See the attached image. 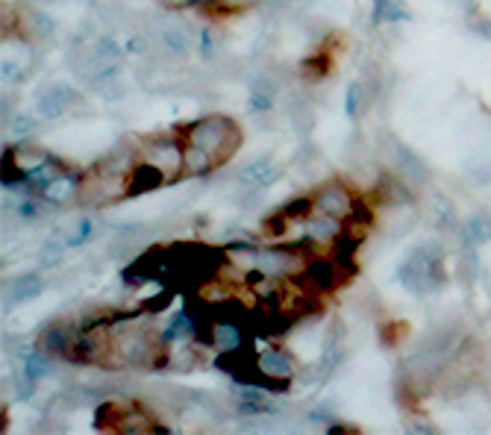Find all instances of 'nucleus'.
I'll list each match as a JSON object with an SVG mask.
<instances>
[{"label":"nucleus","mask_w":491,"mask_h":435,"mask_svg":"<svg viewBox=\"0 0 491 435\" xmlns=\"http://www.w3.org/2000/svg\"><path fill=\"white\" fill-rule=\"evenodd\" d=\"M276 180H280V171H276L271 159H254V163L242 168V183L250 189H268Z\"/></svg>","instance_id":"obj_12"},{"label":"nucleus","mask_w":491,"mask_h":435,"mask_svg":"<svg viewBox=\"0 0 491 435\" xmlns=\"http://www.w3.org/2000/svg\"><path fill=\"white\" fill-rule=\"evenodd\" d=\"M138 159L159 168L171 183V180H177L185 168V142L171 139V135H154V139H145L142 156Z\"/></svg>","instance_id":"obj_4"},{"label":"nucleus","mask_w":491,"mask_h":435,"mask_svg":"<svg viewBox=\"0 0 491 435\" xmlns=\"http://www.w3.org/2000/svg\"><path fill=\"white\" fill-rule=\"evenodd\" d=\"M397 277H400V282L406 285L409 292H415V294H426V292L438 289V285H445L447 273H445L442 251H438L436 244L415 247V251L406 256V262L400 265Z\"/></svg>","instance_id":"obj_2"},{"label":"nucleus","mask_w":491,"mask_h":435,"mask_svg":"<svg viewBox=\"0 0 491 435\" xmlns=\"http://www.w3.org/2000/svg\"><path fill=\"white\" fill-rule=\"evenodd\" d=\"M80 183H83V173H71V171H65V173H59V177L50 180V183L45 185V189H42V194H45V201H50V203L68 206V203L77 201Z\"/></svg>","instance_id":"obj_9"},{"label":"nucleus","mask_w":491,"mask_h":435,"mask_svg":"<svg viewBox=\"0 0 491 435\" xmlns=\"http://www.w3.org/2000/svg\"><path fill=\"white\" fill-rule=\"evenodd\" d=\"M47 353H42V351H33V353H27L21 359V374L27 377L33 385L35 382H42L45 377H47Z\"/></svg>","instance_id":"obj_23"},{"label":"nucleus","mask_w":491,"mask_h":435,"mask_svg":"<svg viewBox=\"0 0 491 435\" xmlns=\"http://www.w3.org/2000/svg\"><path fill=\"white\" fill-rule=\"evenodd\" d=\"M9 127H12V135H27V133L35 130V118H30V115H15Z\"/></svg>","instance_id":"obj_32"},{"label":"nucleus","mask_w":491,"mask_h":435,"mask_svg":"<svg viewBox=\"0 0 491 435\" xmlns=\"http://www.w3.org/2000/svg\"><path fill=\"white\" fill-rule=\"evenodd\" d=\"M468 21H471V27L476 35H486V39L491 42V21L483 18V15H476V12H468Z\"/></svg>","instance_id":"obj_33"},{"label":"nucleus","mask_w":491,"mask_h":435,"mask_svg":"<svg viewBox=\"0 0 491 435\" xmlns=\"http://www.w3.org/2000/svg\"><path fill=\"white\" fill-rule=\"evenodd\" d=\"M65 247H68V235L50 232V239L39 247V262H42L45 268L59 265V259H62V253H65Z\"/></svg>","instance_id":"obj_22"},{"label":"nucleus","mask_w":491,"mask_h":435,"mask_svg":"<svg viewBox=\"0 0 491 435\" xmlns=\"http://www.w3.org/2000/svg\"><path fill=\"white\" fill-rule=\"evenodd\" d=\"M306 223H309V235H312V239L318 242V244H330V242L338 239V232H342V221L324 215V213H321V218L312 215Z\"/></svg>","instance_id":"obj_18"},{"label":"nucleus","mask_w":491,"mask_h":435,"mask_svg":"<svg viewBox=\"0 0 491 435\" xmlns=\"http://www.w3.org/2000/svg\"><path fill=\"white\" fill-rule=\"evenodd\" d=\"M183 142L195 144V147H204V151H209L212 156H215L218 165H224L226 159L238 151V144H242V130H238L230 118L206 115L195 124H188V127L183 130Z\"/></svg>","instance_id":"obj_1"},{"label":"nucleus","mask_w":491,"mask_h":435,"mask_svg":"<svg viewBox=\"0 0 491 435\" xmlns=\"http://www.w3.org/2000/svg\"><path fill=\"white\" fill-rule=\"evenodd\" d=\"M304 280L309 282V289L326 294L345 280V273H342V268H338L336 259H318V256H315V259H309L306 268H304Z\"/></svg>","instance_id":"obj_6"},{"label":"nucleus","mask_w":491,"mask_h":435,"mask_svg":"<svg viewBox=\"0 0 491 435\" xmlns=\"http://www.w3.org/2000/svg\"><path fill=\"white\" fill-rule=\"evenodd\" d=\"M315 206H318V213H324V215L347 221L350 213H354V206H356V194L350 192L345 183L330 180V183L321 185L318 194H315Z\"/></svg>","instance_id":"obj_5"},{"label":"nucleus","mask_w":491,"mask_h":435,"mask_svg":"<svg viewBox=\"0 0 491 435\" xmlns=\"http://www.w3.org/2000/svg\"><path fill=\"white\" fill-rule=\"evenodd\" d=\"M209 335H212V344H215L221 353L224 351H235V347H242V341H245V332H242V327L235 324V321H215L212 330H209Z\"/></svg>","instance_id":"obj_14"},{"label":"nucleus","mask_w":491,"mask_h":435,"mask_svg":"<svg viewBox=\"0 0 491 435\" xmlns=\"http://www.w3.org/2000/svg\"><path fill=\"white\" fill-rule=\"evenodd\" d=\"M159 42L168 54H185L188 51V35L180 27H165L159 30Z\"/></svg>","instance_id":"obj_27"},{"label":"nucleus","mask_w":491,"mask_h":435,"mask_svg":"<svg viewBox=\"0 0 491 435\" xmlns=\"http://www.w3.org/2000/svg\"><path fill=\"white\" fill-rule=\"evenodd\" d=\"M74 101H77V92H71L68 85H54V89H47L39 101H35V112H39V118L50 121V118H59Z\"/></svg>","instance_id":"obj_11"},{"label":"nucleus","mask_w":491,"mask_h":435,"mask_svg":"<svg viewBox=\"0 0 491 435\" xmlns=\"http://www.w3.org/2000/svg\"><path fill=\"white\" fill-rule=\"evenodd\" d=\"M280 209H283V215L295 223V221H309L318 206H315V197H295V201H288Z\"/></svg>","instance_id":"obj_25"},{"label":"nucleus","mask_w":491,"mask_h":435,"mask_svg":"<svg viewBox=\"0 0 491 435\" xmlns=\"http://www.w3.org/2000/svg\"><path fill=\"white\" fill-rule=\"evenodd\" d=\"M74 332H77V327H74L71 321H56V324H50V327L42 330L35 347H39V351L47 353V356H62V359H65Z\"/></svg>","instance_id":"obj_7"},{"label":"nucleus","mask_w":491,"mask_h":435,"mask_svg":"<svg viewBox=\"0 0 491 435\" xmlns=\"http://www.w3.org/2000/svg\"><path fill=\"white\" fill-rule=\"evenodd\" d=\"M195 335H197V321H195V315L188 312V309H180V312L174 315V321L168 324V330L162 332V339H165V344H174V341L195 339Z\"/></svg>","instance_id":"obj_16"},{"label":"nucleus","mask_w":491,"mask_h":435,"mask_svg":"<svg viewBox=\"0 0 491 435\" xmlns=\"http://www.w3.org/2000/svg\"><path fill=\"white\" fill-rule=\"evenodd\" d=\"M9 294H6V306H21L33 301V297L42 294V280L35 273H24V277H15L9 285Z\"/></svg>","instance_id":"obj_13"},{"label":"nucleus","mask_w":491,"mask_h":435,"mask_svg":"<svg viewBox=\"0 0 491 435\" xmlns=\"http://www.w3.org/2000/svg\"><path fill=\"white\" fill-rule=\"evenodd\" d=\"M274 106V83L266 77L250 80V109L254 112H268Z\"/></svg>","instance_id":"obj_20"},{"label":"nucleus","mask_w":491,"mask_h":435,"mask_svg":"<svg viewBox=\"0 0 491 435\" xmlns=\"http://www.w3.org/2000/svg\"><path fill=\"white\" fill-rule=\"evenodd\" d=\"M453 4L462 6L465 12H474V4H476V0H453Z\"/></svg>","instance_id":"obj_36"},{"label":"nucleus","mask_w":491,"mask_h":435,"mask_svg":"<svg viewBox=\"0 0 491 435\" xmlns=\"http://www.w3.org/2000/svg\"><path fill=\"white\" fill-rule=\"evenodd\" d=\"M165 339H154L145 330H130L121 332L115 341H112V353L124 359V365L133 368H162L168 365V353H165Z\"/></svg>","instance_id":"obj_3"},{"label":"nucleus","mask_w":491,"mask_h":435,"mask_svg":"<svg viewBox=\"0 0 491 435\" xmlns=\"http://www.w3.org/2000/svg\"><path fill=\"white\" fill-rule=\"evenodd\" d=\"M12 151H15V159H18V165H21L24 171H30V168H35V165H42L45 159H50V153L42 151L39 144H18V147H12Z\"/></svg>","instance_id":"obj_26"},{"label":"nucleus","mask_w":491,"mask_h":435,"mask_svg":"<svg viewBox=\"0 0 491 435\" xmlns=\"http://www.w3.org/2000/svg\"><path fill=\"white\" fill-rule=\"evenodd\" d=\"M92 232H95L92 218H80L77 227H74V232L68 235V247H80V244H85V242H92Z\"/></svg>","instance_id":"obj_30"},{"label":"nucleus","mask_w":491,"mask_h":435,"mask_svg":"<svg viewBox=\"0 0 491 435\" xmlns=\"http://www.w3.org/2000/svg\"><path fill=\"white\" fill-rule=\"evenodd\" d=\"M259 362V371L266 374L268 380H276V382H288L295 377V359L288 356L283 347H268L266 353L256 356Z\"/></svg>","instance_id":"obj_8"},{"label":"nucleus","mask_w":491,"mask_h":435,"mask_svg":"<svg viewBox=\"0 0 491 435\" xmlns=\"http://www.w3.org/2000/svg\"><path fill=\"white\" fill-rule=\"evenodd\" d=\"M362 109H365V89H362V83H350L347 85V97H345V115L350 121H359Z\"/></svg>","instance_id":"obj_28"},{"label":"nucleus","mask_w":491,"mask_h":435,"mask_svg":"<svg viewBox=\"0 0 491 435\" xmlns=\"http://www.w3.org/2000/svg\"><path fill=\"white\" fill-rule=\"evenodd\" d=\"M465 244H486L491 242V218H471L462 227Z\"/></svg>","instance_id":"obj_24"},{"label":"nucleus","mask_w":491,"mask_h":435,"mask_svg":"<svg viewBox=\"0 0 491 435\" xmlns=\"http://www.w3.org/2000/svg\"><path fill=\"white\" fill-rule=\"evenodd\" d=\"M15 213H18L24 221H35V218H39V206H35V201H24V203L15 206Z\"/></svg>","instance_id":"obj_34"},{"label":"nucleus","mask_w":491,"mask_h":435,"mask_svg":"<svg viewBox=\"0 0 491 435\" xmlns=\"http://www.w3.org/2000/svg\"><path fill=\"white\" fill-rule=\"evenodd\" d=\"M333 71V56L326 51H318V54H309L304 59V65H300V74H304V80H324L326 74Z\"/></svg>","instance_id":"obj_21"},{"label":"nucleus","mask_w":491,"mask_h":435,"mask_svg":"<svg viewBox=\"0 0 491 435\" xmlns=\"http://www.w3.org/2000/svg\"><path fill=\"white\" fill-rule=\"evenodd\" d=\"M288 223H292V221H288L286 215H283V209H276V213H271L266 221H262V235H266V239H283V235H286V230H288Z\"/></svg>","instance_id":"obj_29"},{"label":"nucleus","mask_w":491,"mask_h":435,"mask_svg":"<svg viewBox=\"0 0 491 435\" xmlns=\"http://www.w3.org/2000/svg\"><path fill=\"white\" fill-rule=\"evenodd\" d=\"M165 183H168V177L159 168H154L150 163H138L130 177L124 180V189H127L130 197H135V194L154 192V189H159V185H165Z\"/></svg>","instance_id":"obj_10"},{"label":"nucleus","mask_w":491,"mask_h":435,"mask_svg":"<svg viewBox=\"0 0 491 435\" xmlns=\"http://www.w3.org/2000/svg\"><path fill=\"white\" fill-rule=\"evenodd\" d=\"M4 80H6V83H9V80H12V83L21 80V71H18L15 65H9V62H4Z\"/></svg>","instance_id":"obj_35"},{"label":"nucleus","mask_w":491,"mask_h":435,"mask_svg":"<svg viewBox=\"0 0 491 435\" xmlns=\"http://www.w3.org/2000/svg\"><path fill=\"white\" fill-rule=\"evenodd\" d=\"M406 4L403 0H374V24H395V21H406L409 12L403 9Z\"/></svg>","instance_id":"obj_19"},{"label":"nucleus","mask_w":491,"mask_h":435,"mask_svg":"<svg viewBox=\"0 0 491 435\" xmlns=\"http://www.w3.org/2000/svg\"><path fill=\"white\" fill-rule=\"evenodd\" d=\"M347 221H350V223H356V227H371V223H374V209L356 197V206H354V213H350Z\"/></svg>","instance_id":"obj_31"},{"label":"nucleus","mask_w":491,"mask_h":435,"mask_svg":"<svg viewBox=\"0 0 491 435\" xmlns=\"http://www.w3.org/2000/svg\"><path fill=\"white\" fill-rule=\"evenodd\" d=\"M218 163L215 156L204 147H195V144H185V168H183V177H206L209 171H215Z\"/></svg>","instance_id":"obj_15"},{"label":"nucleus","mask_w":491,"mask_h":435,"mask_svg":"<svg viewBox=\"0 0 491 435\" xmlns=\"http://www.w3.org/2000/svg\"><path fill=\"white\" fill-rule=\"evenodd\" d=\"M395 153H397V168H400L403 173H406L409 180H415V183H426V180H430V171H426V165L409 151V147L397 144V147H395Z\"/></svg>","instance_id":"obj_17"}]
</instances>
